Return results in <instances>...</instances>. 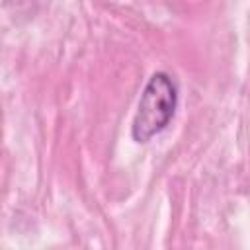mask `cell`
I'll use <instances>...</instances> for the list:
<instances>
[{"mask_svg": "<svg viewBox=\"0 0 250 250\" xmlns=\"http://www.w3.org/2000/svg\"><path fill=\"white\" fill-rule=\"evenodd\" d=\"M178 107V86L168 72H154L137 105V113L131 125V137L137 143H148L162 133L172 121Z\"/></svg>", "mask_w": 250, "mask_h": 250, "instance_id": "6da1fadb", "label": "cell"}]
</instances>
